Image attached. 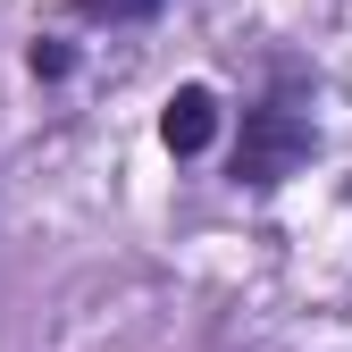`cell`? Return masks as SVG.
I'll list each match as a JSON object with an SVG mask.
<instances>
[{
  "label": "cell",
  "instance_id": "obj_1",
  "mask_svg": "<svg viewBox=\"0 0 352 352\" xmlns=\"http://www.w3.org/2000/svg\"><path fill=\"white\" fill-rule=\"evenodd\" d=\"M319 151L311 135V109H294V101H260L243 118V143H235V176L243 185H285V176Z\"/></svg>",
  "mask_w": 352,
  "mask_h": 352
},
{
  "label": "cell",
  "instance_id": "obj_2",
  "mask_svg": "<svg viewBox=\"0 0 352 352\" xmlns=\"http://www.w3.org/2000/svg\"><path fill=\"white\" fill-rule=\"evenodd\" d=\"M160 143H168L176 160H193V151H210V143H218V101L201 93V84H185V93L160 109Z\"/></svg>",
  "mask_w": 352,
  "mask_h": 352
},
{
  "label": "cell",
  "instance_id": "obj_3",
  "mask_svg": "<svg viewBox=\"0 0 352 352\" xmlns=\"http://www.w3.org/2000/svg\"><path fill=\"white\" fill-rule=\"evenodd\" d=\"M84 17H109V25H135V17H160V0H76Z\"/></svg>",
  "mask_w": 352,
  "mask_h": 352
}]
</instances>
